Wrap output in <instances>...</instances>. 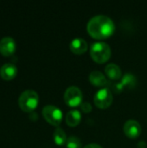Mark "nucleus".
Returning a JSON list of instances; mask_svg holds the SVG:
<instances>
[{"instance_id":"f257e3e1","label":"nucleus","mask_w":147,"mask_h":148,"mask_svg":"<svg viewBox=\"0 0 147 148\" xmlns=\"http://www.w3.org/2000/svg\"><path fill=\"white\" fill-rule=\"evenodd\" d=\"M90 36L97 39L109 37L115 29L113 21L106 15H96L91 17L87 24Z\"/></svg>"},{"instance_id":"9b49d317","label":"nucleus","mask_w":147,"mask_h":148,"mask_svg":"<svg viewBox=\"0 0 147 148\" xmlns=\"http://www.w3.org/2000/svg\"><path fill=\"white\" fill-rule=\"evenodd\" d=\"M89 81L93 85L98 86V87L107 85V82H108L105 75L99 70L91 71V73L89 74Z\"/></svg>"},{"instance_id":"6ab92c4d","label":"nucleus","mask_w":147,"mask_h":148,"mask_svg":"<svg viewBox=\"0 0 147 148\" xmlns=\"http://www.w3.org/2000/svg\"><path fill=\"white\" fill-rule=\"evenodd\" d=\"M83 148H103L101 145L97 144V143H89L88 145H86Z\"/></svg>"},{"instance_id":"4468645a","label":"nucleus","mask_w":147,"mask_h":148,"mask_svg":"<svg viewBox=\"0 0 147 148\" xmlns=\"http://www.w3.org/2000/svg\"><path fill=\"white\" fill-rule=\"evenodd\" d=\"M53 137H54V141L56 145L58 146H62L63 145L64 143H66L67 141V135L64 132V130L61 127H56L55 132H54V134H53Z\"/></svg>"},{"instance_id":"6e6552de","label":"nucleus","mask_w":147,"mask_h":148,"mask_svg":"<svg viewBox=\"0 0 147 148\" xmlns=\"http://www.w3.org/2000/svg\"><path fill=\"white\" fill-rule=\"evenodd\" d=\"M16 49V42L11 37H3L0 41V53L3 56H12Z\"/></svg>"},{"instance_id":"0eeeda50","label":"nucleus","mask_w":147,"mask_h":148,"mask_svg":"<svg viewBox=\"0 0 147 148\" xmlns=\"http://www.w3.org/2000/svg\"><path fill=\"white\" fill-rule=\"evenodd\" d=\"M125 134L131 139H135L139 137L141 134V126L139 122L135 120H128L125 122L123 127Z\"/></svg>"},{"instance_id":"423d86ee","label":"nucleus","mask_w":147,"mask_h":148,"mask_svg":"<svg viewBox=\"0 0 147 148\" xmlns=\"http://www.w3.org/2000/svg\"><path fill=\"white\" fill-rule=\"evenodd\" d=\"M94 104L100 108H107L113 102V94L108 88H102L98 90L94 97Z\"/></svg>"},{"instance_id":"7ed1b4c3","label":"nucleus","mask_w":147,"mask_h":148,"mask_svg":"<svg viewBox=\"0 0 147 148\" xmlns=\"http://www.w3.org/2000/svg\"><path fill=\"white\" fill-rule=\"evenodd\" d=\"M39 102V96L38 94L32 90L28 89L23 91L18 99V105L20 108L26 113H30L34 111Z\"/></svg>"},{"instance_id":"aec40b11","label":"nucleus","mask_w":147,"mask_h":148,"mask_svg":"<svg viewBox=\"0 0 147 148\" xmlns=\"http://www.w3.org/2000/svg\"><path fill=\"white\" fill-rule=\"evenodd\" d=\"M146 146V143L145 141H139V148H145Z\"/></svg>"},{"instance_id":"1a4fd4ad","label":"nucleus","mask_w":147,"mask_h":148,"mask_svg":"<svg viewBox=\"0 0 147 148\" xmlns=\"http://www.w3.org/2000/svg\"><path fill=\"white\" fill-rule=\"evenodd\" d=\"M17 75V68L13 63H6L0 69V76L4 81L13 80Z\"/></svg>"},{"instance_id":"20e7f679","label":"nucleus","mask_w":147,"mask_h":148,"mask_svg":"<svg viewBox=\"0 0 147 148\" xmlns=\"http://www.w3.org/2000/svg\"><path fill=\"white\" fill-rule=\"evenodd\" d=\"M42 115L44 119L53 126H58L62 120V110L54 105H46L42 108Z\"/></svg>"},{"instance_id":"f8f14e48","label":"nucleus","mask_w":147,"mask_h":148,"mask_svg":"<svg viewBox=\"0 0 147 148\" xmlns=\"http://www.w3.org/2000/svg\"><path fill=\"white\" fill-rule=\"evenodd\" d=\"M105 72L111 80H119L122 75L120 66L115 63H108L105 67Z\"/></svg>"},{"instance_id":"39448f33","label":"nucleus","mask_w":147,"mask_h":148,"mask_svg":"<svg viewBox=\"0 0 147 148\" xmlns=\"http://www.w3.org/2000/svg\"><path fill=\"white\" fill-rule=\"evenodd\" d=\"M82 92L80 88L76 86H70L68 87L64 93V101L66 104L70 107H76L81 105L82 102Z\"/></svg>"},{"instance_id":"9d476101","label":"nucleus","mask_w":147,"mask_h":148,"mask_svg":"<svg viewBox=\"0 0 147 148\" xmlns=\"http://www.w3.org/2000/svg\"><path fill=\"white\" fill-rule=\"evenodd\" d=\"M70 50L77 55H81L88 49V42L85 39L81 37L74 38L69 43Z\"/></svg>"},{"instance_id":"a211bd4d","label":"nucleus","mask_w":147,"mask_h":148,"mask_svg":"<svg viewBox=\"0 0 147 148\" xmlns=\"http://www.w3.org/2000/svg\"><path fill=\"white\" fill-rule=\"evenodd\" d=\"M81 108L85 113H89L92 110V106L88 101H82L81 104Z\"/></svg>"},{"instance_id":"f3484780","label":"nucleus","mask_w":147,"mask_h":148,"mask_svg":"<svg viewBox=\"0 0 147 148\" xmlns=\"http://www.w3.org/2000/svg\"><path fill=\"white\" fill-rule=\"evenodd\" d=\"M107 85H109V88H108L110 90L112 89L113 91H114L116 93L120 92L123 89V88H124V86L122 85L121 82H107Z\"/></svg>"},{"instance_id":"2eb2a0df","label":"nucleus","mask_w":147,"mask_h":148,"mask_svg":"<svg viewBox=\"0 0 147 148\" xmlns=\"http://www.w3.org/2000/svg\"><path fill=\"white\" fill-rule=\"evenodd\" d=\"M120 82L122 83V85L124 87L131 88H134V86L136 85L137 79H136L135 75H133V74L127 73V74H126L123 76V78H122Z\"/></svg>"},{"instance_id":"f03ea898","label":"nucleus","mask_w":147,"mask_h":148,"mask_svg":"<svg viewBox=\"0 0 147 148\" xmlns=\"http://www.w3.org/2000/svg\"><path fill=\"white\" fill-rule=\"evenodd\" d=\"M112 50L110 46L104 42H95L90 47V56L98 63L106 62L111 56Z\"/></svg>"},{"instance_id":"ddd939ff","label":"nucleus","mask_w":147,"mask_h":148,"mask_svg":"<svg viewBox=\"0 0 147 148\" xmlns=\"http://www.w3.org/2000/svg\"><path fill=\"white\" fill-rule=\"evenodd\" d=\"M81 120V114L79 110L72 109L66 114V122L70 127L77 126Z\"/></svg>"},{"instance_id":"dca6fc26","label":"nucleus","mask_w":147,"mask_h":148,"mask_svg":"<svg viewBox=\"0 0 147 148\" xmlns=\"http://www.w3.org/2000/svg\"><path fill=\"white\" fill-rule=\"evenodd\" d=\"M66 145L68 148H81V140L76 136H69L67 139Z\"/></svg>"}]
</instances>
